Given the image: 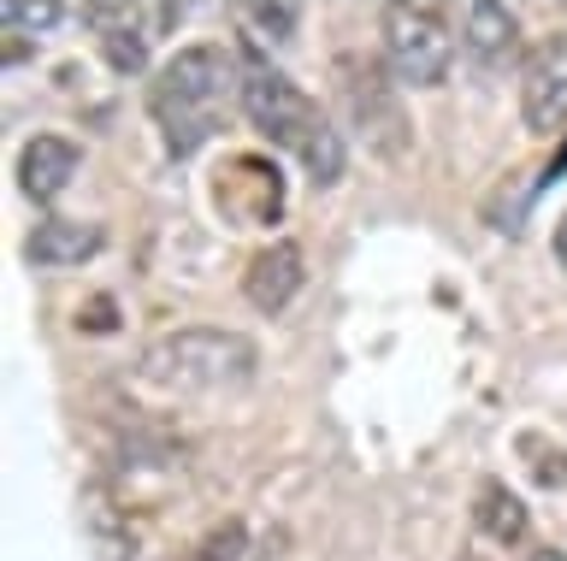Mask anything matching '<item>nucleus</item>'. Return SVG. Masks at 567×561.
<instances>
[{
  "label": "nucleus",
  "instance_id": "nucleus-16",
  "mask_svg": "<svg viewBox=\"0 0 567 561\" xmlns=\"http://www.w3.org/2000/svg\"><path fill=\"white\" fill-rule=\"evenodd\" d=\"M532 561H567V555H556V550H544V555H532Z\"/></svg>",
  "mask_w": 567,
  "mask_h": 561
},
{
  "label": "nucleus",
  "instance_id": "nucleus-10",
  "mask_svg": "<svg viewBox=\"0 0 567 561\" xmlns=\"http://www.w3.org/2000/svg\"><path fill=\"white\" fill-rule=\"evenodd\" d=\"M461 48L485 65V72H503L514 60V48H520V24H514L508 7H496V0H478L467 12V30H461Z\"/></svg>",
  "mask_w": 567,
  "mask_h": 561
},
{
  "label": "nucleus",
  "instance_id": "nucleus-14",
  "mask_svg": "<svg viewBox=\"0 0 567 561\" xmlns=\"http://www.w3.org/2000/svg\"><path fill=\"white\" fill-rule=\"evenodd\" d=\"M243 19H248V24H260V30H266V42H290L296 7H243Z\"/></svg>",
  "mask_w": 567,
  "mask_h": 561
},
{
  "label": "nucleus",
  "instance_id": "nucleus-8",
  "mask_svg": "<svg viewBox=\"0 0 567 561\" xmlns=\"http://www.w3.org/2000/svg\"><path fill=\"white\" fill-rule=\"evenodd\" d=\"M243 290H248V302H255L260 313H278L301 290V249H296V242H272V249H260L255 260H248Z\"/></svg>",
  "mask_w": 567,
  "mask_h": 561
},
{
  "label": "nucleus",
  "instance_id": "nucleus-9",
  "mask_svg": "<svg viewBox=\"0 0 567 561\" xmlns=\"http://www.w3.org/2000/svg\"><path fill=\"white\" fill-rule=\"evenodd\" d=\"M83 19L101 30V54L113 72H142L148 65V24H142L136 7H89Z\"/></svg>",
  "mask_w": 567,
  "mask_h": 561
},
{
  "label": "nucleus",
  "instance_id": "nucleus-2",
  "mask_svg": "<svg viewBox=\"0 0 567 561\" xmlns=\"http://www.w3.org/2000/svg\"><path fill=\"white\" fill-rule=\"evenodd\" d=\"M243 113L255 118L278 148L301 154V166H308L313 184H337V178H343V136L331 131V118L319 113L284 72L255 65V72L243 77Z\"/></svg>",
  "mask_w": 567,
  "mask_h": 561
},
{
  "label": "nucleus",
  "instance_id": "nucleus-3",
  "mask_svg": "<svg viewBox=\"0 0 567 561\" xmlns=\"http://www.w3.org/2000/svg\"><path fill=\"white\" fill-rule=\"evenodd\" d=\"M142 373L166 391H230L255 373V343L237 331H172V337L148 343Z\"/></svg>",
  "mask_w": 567,
  "mask_h": 561
},
{
  "label": "nucleus",
  "instance_id": "nucleus-12",
  "mask_svg": "<svg viewBox=\"0 0 567 561\" xmlns=\"http://www.w3.org/2000/svg\"><path fill=\"white\" fill-rule=\"evenodd\" d=\"M478 532L496 543H520L526 538V508L508 485H485L478 490Z\"/></svg>",
  "mask_w": 567,
  "mask_h": 561
},
{
  "label": "nucleus",
  "instance_id": "nucleus-1",
  "mask_svg": "<svg viewBox=\"0 0 567 561\" xmlns=\"http://www.w3.org/2000/svg\"><path fill=\"white\" fill-rule=\"evenodd\" d=\"M237 90V60L225 54V48H184L172 65H159L154 77V95L148 107L159 118V131H166V148L184 160V154H195L213 136V125H219V107L225 95Z\"/></svg>",
  "mask_w": 567,
  "mask_h": 561
},
{
  "label": "nucleus",
  "instance_id": "nucleus-7",
  "mask_svg": "<svg viewBox=\"0 0 567 561\" xmlns=\"http://www.w3.org/2000/svg\"><path fill=\"white\" fill-rule=\"evenodd\" d=\"M78 166H83V154L65 136H30L24 154H18V189L30 201H60L71 178H78Z\"/></svg>",
  "mask_w": 567,
  "mask_h": 561
},
{
  "label": "nucleus",
  "instance_id": "nucleus-17",
  "mask_svg": "<svg viewBox=\"0 0 567 561\" xmlns=\"http://www.w3.org/2000/svg\"><path fill=\"white\" fill-rule=\"evenodd\" d=\"M461 561H478V555H461Z\"/></svg>",
  "mask_w": 567,
  "mask_h": 561
},
{
  "label": "nucleus",
  "instance_id": "nucleus-13",
  "mask_svg": "<svg viewBox=\"0 0 567 561\" xmlns=\"http://www.w3.org/2000/svg\"><path fill=\"white\" fill-rule=\"evenodd\" d=\"M0 19H7V30H53L65 19V7H53V0H7V7H0Z\"/></svg>",
  "mask_w": 567,
  "mask_h": 561
},
{
  "label": "nucleus",
  "instance_id": "nucleus-4",
  "mask_svg": "<svg viewBox=\"0 0 567 561\" xmlns=\"http://www.w3.org/2000/svg\"><path fill=\"white\" fill-rule=\"evenodd\" d=\"M379 37H384V65L390 77L408 83V90H432V83L450 77L455 65V37L443 24V12L432 7H384L379 19Z\"/></svg>",
  "mask_w": 567,
  "mask_h": 561
},
{
  "label": "nucleus",
  "instance_id": "nucleus-5",
  "mask_svg": "<svg viewBox=\"0 0 567 561\" xmlns=\"http://www.w3.org/2000/svg\"><path fill=\"white\" fill-rule=\"evenodd\" d=\"M520 118L532 136H556L567 125V30L544 37L520 65Z\"/></svg>",
  "mask_w": 567,
  "mask_h": 561
},
{
  "label": "nucleus",
  "instance_id": "nucleus-11",
  "mask_svg": "<svg viewBox=\"0 0 567 561\" xmlns=\"http://www.w3.org/2000/svg\"><path fill=\"white\" fill-rule=\"evenodd\" d=\"M95 249H101V225H89V219H42L24 242V254L35 267H83Z\"/></svg>",
  "mask_w": 567,
  "mask_h": 561
},
{
  "label": "nucleus",
  "instance_id": "nucleus-15",
  "mask_svg": "<svg viewBox=\"0 0 567 561\" xmlns=\"http://www.w3.org/2000/svg\"><path fill=\"white\" fill-rule=\"evenodd\" d=\"M556 260H561V267H567V219L556 225Z\"/></svg>",
  "mask_w": 567,
  "mask_h": 561
},
{
  "label": "nucleus",
  "instance_id": "nucleus-6",
  "mask_svg": "<svg viewBox=\"0 0 567 561\" xmlns=\"http://www.w3.org/2000/svg\"><path fill=\"white\" fill-rule=\"evenodd\" d=\"M337 77H343V101H349L354 125H361L384 154H396L402 148V113H396V95H390L384 72L379 65H361V60H343Z\"/></svg>",
  "mask_w": 567,
  "mask_h": 561
}]
</instances>
